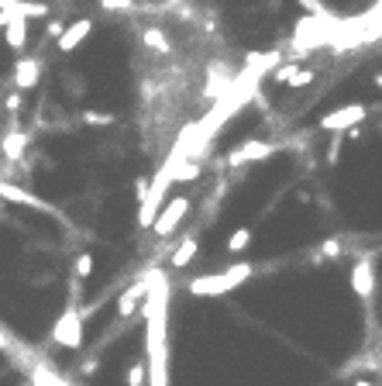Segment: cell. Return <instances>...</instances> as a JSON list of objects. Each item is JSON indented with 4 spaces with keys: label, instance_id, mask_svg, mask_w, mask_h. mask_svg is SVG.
<instances>
[{
    "label": "cell",
    "instance_id": "obj_23",
    "mask_svg": "<svg viewBox=\"0 0 382 386\" xmlns=\"http://www.w3.org/2000/svg\"><path fill=\"white\" fill-rule=\"evenodd\" d=\"M293 76H296V66H279L276 76H272V83H289Z\"/></svg>",
    "mask_w": 382,
    "mask_h": 386
},
{
    "label": "cell",
    "instance_id": "obj_16",
    "mask_svg": "<svg viewBox=\"0 0 382 386\" xmlns=\"http://www.w3.org/2000/svg\"><path fill=\"white\" fill-rule=\"evenodd\" d=\"M145 45L155 49V52H169V41L162 39V31H159V28H149V31H145Z\"/></svg>",
    "mask_w": 382,
    "mask_h": 386
},
{
    "label": "cell",
    "instance_id": "obj_17",
    "mask_svg": "<svg viewBox=\"0 0 382 386\" xmlns=\"http://www.w3.org/2000/svg\"><path fill=\"white\" fill-rule=\"evenodd\" d=\"M94 272V252H79V259H76V276L79 279H86Z\"/></svg>",
    "mask_w": 382,
    "mask_h": 386
},
{
    "label": "cell",
    "instance_id": "obj_2",
    "mask_svg": "<svg viewBox=\"0 0 382 386\" xmlns=\"http://www.w3.org/2000/svg\"><path fill=\"white\" fill-rule=\"evenodd\" d=\"M52 342L62 348H73V352L83 345V317H79L76 307H66L56 317V325H52Z\"/></svg>",
    "mask_w": 382,
    "mask_h": 386
},
{
    "label": "cell",
    "instance_id": "obj_20",
    "mask_svg": "<svg viewBox=\"0 0 382 386\" xmlns=\"http://www.w3.org/2000/svg\"><path fill=\"white\" fill-rule=\"evenodd\" d=\"M100 7L114 14V11H131L134 4H131V0H100Z\"/></svg>",
    "mask_w": 382,
    "mask_h": 386
},
{
    "label": "cell",
    "instance_id": "obj_11",
    "mask_svg": "<svg viewBox=\"0 0 382 386\" xmlns=\"http://www.w3.org/2000/svg\"><path fill=\"white\" fill-rule=\"evenodd\" d=\"M196 249H200V245H196V238H183V242H179V249L172 252V259H169V266L172 269H186V266H190L193 259H196Z\"/></svg>",
    "mask_w": 382,
    "mask_h": 386
},
{
    "label": "cell",
    "instance_id": "obj_9",
    "mask_svg": "<svg viewBox=\"0 0 382 386\" xmlns=\"http://www.w3.org/2000/svg\"><path fill=\"white\" fill-rule=\"evenodd\" d=\"M149 287H152V276H145V279H138L134 287L124 290V293H121V300H117V314H121V317H131L134 307H138V300L149 293Z\"/></svg>",
    "mask_w": 382,
    "mask_h": 386
},
{
    "label": "cell",
    "instance_id": "obj_14",
    "mask_svg": "<svg viewBox=\"0 0 382 386\" xmlns=\"http://www.w3.org/2000/svg\"><path fill=\"white\" fill-rule=\"evenodd\" d=\"M18 11L21 18H45L49 14V4H41V0H18Z\"/></svg>",
    "mask_w": 382,
    "mask_h": 386
},
{
    "label": "cell",
    "instance_id": "obj_24",
    "mask_svg": "<svg viewBox=\"0 0 382 386\" xmlns=\"http://www.w3.org/2000/svg\"><path fill=\"white\" fill-rule=\"evenodd\" d=\"M4 107H7V111H18V107H21V94H7Z\"/></svg>",
    "mask_w": 382,
    "mask_h": 386
},
{
    "label": "cell",
    "instance_id": "obj_4",
    "mask_svg": "<svg viewBox=\"0 0 382 386\" xmlns=\"http://www.w3.org/2000/svg\"><path fill=\"white\" fill-rule=\"evenodd\" d=\"M365 117H368V107L348 104V107H338V111H331V114L321 117V132H344V128H351V124H362Z\"/></svg>",
    "mask_w": 382,
    "mask_h": 386
},
{
    "label": "cell",
    "instance_id": "obj_19",
    "mask_svg": "<svg viewBox=\"0 0 382 386\" xmlns=\"http://www.w3.org/2000/svg\"><path fill=\"white\" fill-rule=\"evenodd\" d=\"M145 383V362H134L131 372H128V386H141Z\"/></svg>",
    "mask_w": 382,
    "mask_h": 386
},
{
    "label": "cell",
    "instance_id": "obj_13",
    "mask_svg": "<svg viewBox=\"0 0 382 386\" xmlns=\"http://www.w3.org/2000/svg\"><path fill=\"white\" fill-rule=\"evenodd\" d=\"M251 238H255V232H251V228H238V232L228 238V252H231V255H241V252L251 245Z\"/></svg>",
    "mask_w": 382,
    "mask_h": 386
},
{
    "label": "cell",
    "instance_id": "obj_18",
    "mask_svg": "<svg viewBox=\"0 0 382 386\" xmlns=\"http://www.w3.org/2000/svg\"><path fill=\"white\" fill-rule=\"evenodd\" d=\"M83 121H86V124H114L117 114H100V111H86V114H83Z\"/></svg>",
    "mask_w": 382,
    "mask_h": 386
},
{
    "label": "cell",
    "instance_id": "obj_5",
    "mask_svg": "<svg viewBox=\"0 0 382 386\" xmlns=\"http://www.w3.org/2000/svg\"><path fill=\"white\" fill-rule=\"evenodd\" d=\"M90 31H94V21H86V18H79V21H73L69 28H62V35L56 39V45H59V52L66 56V52H76L83 41L90 39Z\"/></svg>",
    "mask_w": 382,
    "mask_h": 386
},
{
    "label": "cell",
    "instance_id": "obj_1",
    "mask_svg": "<svg viewBox=\"0 0 382 386\" xmlns=\"http://www.w3.org/2000/svg\"><path fill=\"white\" fill-rule=\"evenodd\" d=\"M251 272H255L251 262H238V266H231V269H224V272H213V276H200V279H193L190 293L193 297H224V293L241 287Z\"/></svg>",
    "mask_w": 382,
    "mask_h": 386
},
{
    "label": "cell",
    "instance_id": "obj_12",
    "mask_svg": "<svg viewBox=\"0 0 382 386\" xmlns=\"http://www.w3.org/2000/svg\"><path fill=\"white\" fill-rule=\"evenodd\" d=\"M28 372H31V383H35V386H69L66 380H62V376H59V372H52V369L45 366V362L31 366Z\"/></svg>",
    "mask_w": 382,
    "mask_h": 386
},
{
    "label": "cell",
    "instance_id": "obj_27",
    "mask_svg": "<svg viewBox=\"0 0 382 386\" xmlns=\"http://www.w3.org/2000/svg\"><path fill=\"white\" fill-rule=\"evenodd\" d=\"M0 24H4V14H0Z\"/></svg>",
    "mask_w": 382,
    "mask_h": 386
},
{
    "label": "cell",
    "instance_id": "obj_25",
    "mask_svg": "<svg viewBox=\"0 0 382 386\" xmlns=\"http://www.w3.org/2000/svg\"><path fill=\"white\" fill-rule=\"evenodd\" d=\"M96 369H100V362H96V359H94V362H83V372H86V376H90V372H96Z\"/></svg>",
    "mask_w": 382,
    "mask_h": 386
},
{
    "label": "cell",
    "instance_id": "obj_26",
    "mask_svg": "<svg viewBox=\"0 0 382 386\" xmlns=\"http://www.w3.org/2000/svg\"><path fill=\"white\" fill-rule=\"evenodd\" d=\"M355 386H372V383H368V380H358V383H355Z\"/></svg>",
    "mask_w": 382,
    "mask_h": 386
},
{
    "label": "cell",
    "instance_id": "obj_10",
    "mask_svg": "<svg viewBox=\"0 0 382 386\" xmlns=\"http://www.w3.org/2000/svg\"><path fill=\"white\" fill-rule=\"evenodd\" d=\"M351 290H355L362 300L372 297V290H376V272H372V266H368V259L358 262V266L351 269Z\"/></svg>",
    "mask_w": 382,
    "mask_h": 386
},
{
    "label": "cell",
    "instance_id": "obj_8",
    "mask_svg": "<svg viewBox=\"0 0 382 386\" xmlns=\"http://www.w3.org/2000/svg\"><path fill=\"white\" fill-rule=\"evenodd\" d=\"M276 152V145H268V142H258V138H251V142H245L238 152L231 155L228 162L231 166H245V162H262V159H268V155Z\"/></svg>",
    "mask_w": 382,
    "mask_h": 386
},
{
    "label": "cell",
    "instance_id": "obj_7",
    "mask_svg": "<svg viewBox=\"0 0 382 386\" xmlns=\"http://www.w3.org/2000/svg\"><path fill=\"white\" fill-rule=\"evenodd\" d=\"M4 35H7V45L21 52L28 45V18H21L18 11H7L4 14Z\"/></svg>",
    "mask_w": 382,
    "mask_h": 386
},
{
    "label": "cell",
    "instance_id": "obj_22",
    "mask_svg": "<svg viewBox=\"0 0 382 386\" xmlns=\"http://www.w3.org/2000/svg\"><path fill=\"white\" fill-rule=\"evenodd\" d=\"M321 252H324L327 259H338V255H341V242H338V238H327L324 245H321Z\"/></svg>",
    "mask_w": 382,
    "mask_h": 386
},
{
    "label": "cell",
    "instance_id": "obj_15",
    "mask_svg": "<svg viewBox=\"0 0 382 386\" xmlns=\"http://www.w3.org/2000/svg\"><path fill=\"white\" fill-rule=\"evenodd\" d=\"M24 145H28V138L24 135H7L4 138V155H7V159H21Z\"/></svg>",
    "mask_w": 382,
    "mask_h": 386
},
{
    "label": "cell",
    "instance_id": "obj_21",
    "mask_svg": "<svg viewBox=\"0 0 382 386\" xmlns=\"http://www.w3.org/2000/svg\"><path fill=\"white\" fill-rule=\"evenodd\" d=\"M306 83H313V69H296V76L289 79V86H296V90L306 86Z\"/></svg>",
    "mask_w": 382,
    "mask_h": 386
},
{
    "label": "cell",
    "instance_id": "obj_6",
    "mask_svg": "<svg viewBox=\"0 0 382 386\" xmlns=\"http://www.w3.org/2000/svg\"><path fill=\"white\" fill-rule=\"evenodd\" d=\"M39 76H41V59L21 56L18 66H14V86L18 90H31V86H39Z\"/></svg>",
    "mask_w": 382,
    "mask_h": 386
},
{
    "label": "cell",
    "instance_id": "obj_3",
    "mask_svg": "<svg viewBox=\"0 0 382 386\" xmlns=\"http://www.w3.org/2000/svg\"><path fill=\"white\" fill-rule=\"evenodd\" d=\"M186 211H190V197H172L169 204L162 207V211L155 214L152 221V232L159 234V238H169L179 224H183V217H186Z\"/></svg>",
    "mask_w": 382,
    "mask_h": 386
}]
</instances>
